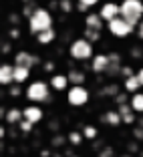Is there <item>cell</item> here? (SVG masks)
<instances>
[{"instance_id": "obj_21", "label": "cell", "mask_w": 143, "mask_h": 157, "mask_svg": "<svg viewBox=\"0 0 143 157\" xmlns=\"http://www.w3.org/2000/svg\"><path fill=\"white\" fill-rule=\"evenodd\" d=\"M56 38V33L55 30H44V33H41V34H37V40H38V44H51L52 40Z\"/></svg>"}, {"instance_id": "obj_12", "label": "cell", "mask_w": 143, "mask_h": 157, "mask_svg": "<svg viewBox=\"0 0 143 157\" xmlns=\"http://www.w3.org/2000/svg\"><path fill=\"white\" fill-rule=\"evenodd\" d=\"M69 83H71V81H69L67 75H55V77L51 78V83H48V85H51L55 91H65V89L69 87Z\"/></svg>"}, {"instance_id": "obj_9", "label": "cell", "mask_w": 143, "mask_h": 157, "mask_svg": "<svg viewBox=\"0 0 143 157\" xmlns=\"http://www.w3.org/2000/svg\"><path fill=\"white\" fill-rule=\"evenodd\" d=\"M22 115H24V121L37 125L38 121L42 119V109H41V107H37V105H28V107H24V109H22Z\"/></svg>"}, {"instance_id": "obj_8", "label": "cell", "mask_w": 143, "mask_h": 157, "mask_svg": "<svg viewBox=\"0 0 143 157\" xmlns=\"http://www.w3.org/2000/svg\"><path fill=\"white\" fill-rule=\"evenodd\" d=\"M34 65H38V56L30 55L26 51H18L14 56V67H26V69H33Z\"/></svg>"}, {"instance_id": "obj_33", "label": "cell", "mask_w": 143, "mask_h": 157, "mask_svg": "<svg viewBox=\"0 0 143 157\" xmlns=\"http://www.w3.org/2000/svg\"><path fill=\"white\" fill-rule=\"evenodd\" d=\"M10 38H20V30L18 28H12V30H10Z\"/></svg>"}, {"instance_id": "obj_24", "label": "cell", "mask_w": 143, "mask_h": 157, "mask_svg": "<svg viewBox=\"0 0 143 157\" xmlns=\"http://www.w3.org/2000/svg\"><path fill=\"white\" fill-rule=\"evenodd\" d=\"M83 137H85V135L79 133V131H71V133H69V141L73 145H81V143H83Z\"/></svg>"}, {"instance_id": "obj_25", "label": "cell", "mask_w": 143, "mask_h": 157, "mask_svg": "<svg viewBox=\"0 0 143 157\" xmlns=\"http://www.w3.org/2000/svg\"><path fill=\"white\" fill-rule=\"evenodd\" d=\"M83 135H85V139H95L97 137V129H95L93 125H87L83 129Z\"/></svg>"}, {"instance_id": "obj_23", "label": "cell", "mask_w": 143, "mask_h": 157, "mask_svg": "<svg viewBox=\"0 0 143 157\" xmlns=\"http://www.w3.org/2000/svg\"><path fill=\"white\" fill-rule=\"evenodd\" d=\"M85 38L93 44V42H97L99 38H101V33H99V30H93V28H85Z\"/></svg>"}, {"instance_id": "obj_28", "label": "cell", "mask_w": 143, "mask_h": 157, "mask_svg": "<svg viewBox=\"0 0 143 157\" xmlns=\"http://www.w3.org/2000/svg\"><path fill=\"white\" fill-rule=\"evenodd\" d=\"M115 103H117V105H127V95H125V93H119V95H117V97H115Z\"/></svg>"}, {"instance_id": "obj_19", "label": "cell", "mask_w": 143, "mask_h": 157, "mask_svg": "<svg viewBox=\"0 0 143 157\" xmlns=\"http://www.w3.org/2000/svg\"><path fill=\"white\" fill-rule=\"evenodd\" d=\"M103 121H105L107 125H113V127H117V125L123 123V119H121L119 111H107L105 115H103Z\"/></svg>"}, {"instance_id": "obj_26", "label": "cell", "mask_w": 143, "mask_h": 157, "mask_svg": "<svg viewBox=\"0 0 143 157\" xmlns=\"http://www.w3.org/2000/svg\"><path fill=\"white\" fill-rule=\"evenodd\" d=\"M59 8L63 10V12L69 14L71 10H73V2H71V0H60V2H59Z\"/></svg>"}, {"instance_id": "obj_18", "label": "cell", "mask_w": 143, "mask_h": 157, "mask_svg": "<svg viewBox=\"0 0 143 157\" xmlns=\"http://www.w3.org/2000/svg\"><path fill=\"white\" fill-rule=\"evenodd\" d=\"M28 77H30V69H26V67H14V83H24V81H28Z\"/></svg>"}, {"instance_id": "obj_27", "label": "cell", "mask_w": 143, "mask_h": 157, "mask_svg": "<svg viewBox=\"0 0 143 157\" xmlns=\"http://www.w3.org/2000/svg\"><path fill=\"white\" fill-rule=\"evenodd\" d=\"M117 91H119V89H117L115 85H113V87H105L103 89V95H113V97H117V95H119Z\"/></svg>"}, {"instance_id": "obj_29", "label": "cell", "mask_w": 143, "mask_h": 157, "mask_svg": "<svg viewBox=\"0 0 143 157\" xmlns=\"http://www.w3.org/2000/svg\"><path fill=\"white\" fill-rule=\"evenodd\" d=\"M18 127H20V131H22V133H28V131L33 129V123H28V121H22Z\"/></svg>"}, {"instance_id": "obj_44", "label": "cell", "mask_w": 143, "mask_h": 157, "mask_svg": "<svg viewBox=\"0 0 143 157\" xmlns=\"http://www.w3.org/2000/svg\"><path fill=\"white\" fill-rule=\"evenodd\" d=\"M55 157H60V155H55Z\"/></svg>"}, {"instance_id": "obj_32", "label": "cell", "mask_w": 143, "mask_h": 157, "mask_svg": "<svg viewBox=\"0 0 143 157\" xmlns=\"http://www.w3.org/2000/svg\"><path fill=\"white\" fill-rule=\"evenodd\" d=\"M10 95H12V97H18L20 95V87L18 85H16V87H10Z\"/></svg>"}, {"instance_id": "obj_3", "label": "cell", "mask_w": 143, "mask_h": 157, "mask_svg": "<svg viewBox=\"0 0 143 157\" xmlns=\"http://www.w3.org/2000/svg\"><path fill=\"white\" fill-rule=\"evenodd\" d=\"M26 97L33 103H46L51 101V93H48V85L44 81H34L33 85H28Z\"/></svg>"}, {"instance_id": "obj_15", "label": "cell", "mask_w": 143, "mask_h": 157, "mask_svg": "<svg viewBox=\"0 0 143 157\" xmlns=\"http://www.w3.org/2000/svg\"><path fill=\"white\" fill-rule=\"evenodd\" d=\"M117 111H119V115H121V119H123V123H127V125L135 123V111L131 109V105H121Z\"/></svg>"}, {"instance_id": "obj_11", "label": "cell", "mask_w": 143, "mask_h": 157, "mask_svg": "<svg viewBox=\"0 0 143 157\" xmlns=\"http://www.w3.org/2000/svg\"><path fill=\"white\" fill-rule=\"evenodd\" d=\"M91 69L95 71V73H107V69H109V55H97V56H93Z\"/></svg>"}, {"instance_id": "obj_4", "label": "cell", "mask_w": 143, "mask_h": 157, "mask_svg": "<svg viewBox=\"0 0 143 157\" xmlns=\"http://www.w3.org/2000/svg\"><path fill=\"white\" fill-rule=\"evenodd\" d=\"M69 52L75 60H89L93 59V44L87 38H77V40H73Z\"/></svg>"}, {"instance_id": "obj_1", "label": "cell", "mask_w": 143, "mask_h": 157, "mask_svg": "<svg viewBox=\"0 0 143 157\" xmlns=\"http://www.w3.org/2000/svg\"><path fill=\"white\" fill-rule=\"evenodd\" d=\"M52 28V14L46 8H37L34 14L28 18V30L34 34H41L44 30H51Z\"/></svg>"}, {"instance_id": "obj_34", "label": "cell", "mask_w": 143, "mask_h": 157, "mask_svg": "<svg viewBox=\"0 0 143 157\" xmlns=\"http://www.w3.org/2000/svg\"><path fill=\"white\" fill-rule=\"evenodd\" d=\"M44 71H46V73L55 71V63H44Z\"/></svg>"}, {"instance_id": "obj_22", "label": "cell", "mask_w": 143, "mask_h": 157, "mask_svg": "<svg viewBox=\"0 0 143 157\" xmlns=\"http://www.w3.org/2000/svg\"><path fill=\"white\" fill-rule=\"evenodd\" d=\"M131 109L135 113H143V93H135L131 97Z\"/></svg>"}, {"instance_id": "obj_39", "label": "cell", "mask_w": 143, "mask_h": 157, "mask_svg": "<svg viewBox=\"0 0 143 157\" xmlns=\"http://www.w3.org/2000/svg\"><path fill=\"white\" fill-rule=\"evenodd\" d=\"M2 51H4V55H8V52H10V44H8V42L2 46Z\"/></svg>"}, {"instance_id": "obj_5", "label": "cell", "mask_w": 143, "mask_h": 157, "mask_svg": "<svg viewBox=\"0 0 143 157\" xmlns=\"http://www.w3.org/2000/svg\"><path fill=\"white\" fill-rule=\"evenodd\" d=\"M107 28H109V33L117 38H125V36H129V34L133 33V26H131L123 16H117L115 20L107 22Z\"/></svg>"}, {"instance_id": "obj_37", "label": "cell", "mask_w": 143, "mask_h": 157, "mask_svg": "<svg viewBox=\"0 0 143 157\" xmlns=\"http://www.w3.org/2000/svg\"><path fill=\"white\" fill-rule=\"evenodd\" d=\"M137 78H139V83H141V87H143V69H139V73H137Z\"/></svg>"}, {"instance_id": "obj_6", "label": "cell", "mask_w": 143, "mask_h": 157, "mask_svg": "<svg viewBox=\"0 0 143 157\" xmlns=\"http://www.w3.org/2000/svg\"><path fill=\"white\" fill-rule=\"evenodd\" d=\"M67 101L73 107H83V105L89 103V91L83 85H75V87H71L69 93H67Z\"/></svg>"}, {"instance_id": "obj_31", "label": "cell", "mask_w": 143, "mask_h": 157, "mask_svg": "<svg viewBox=\"0 0 143 157\" xmlns=\"http://www.w3.org/2000/svg\"><path fill=\"white\" fill-rule=\"evenodd\" d=\"M79 2H81V4H85V6H89V8H91V6H95L99 2V0H79Z\"/></svg>"}, {"instance_id": "obj_41", "label": "cell", "mask_w": 143, "mask_h": 157, "mask_svg": "<svg viewBox=\"0 0 143 157\" xmlns=\"http://www.w3.org/2000/svg\"><path fill=\"white\" fill-rule=\"evenodd\" d=\"M139 36L143 38V20H141V24H139Z\"/></svg>"}, {"instance_id": "obj_35", "label": "cell", "mask_w": 143, "mask_h": 157, "mask_svg": "<svg viewBox=\"0 0 143 157\" xmlns=\"http://www.w3.org/2000/svg\"><path fill=\"white\" fill-rule=\"evenodd\" d=\"M63 141H65V139H63V137L59 135V137H55V139H52V145H56V147H59V145H63Z\"/></svg>"}, {"instance_id": "obj_30", "label": "cell", "mask_w": 143, "mask_h": 157, "mask_svg": "<svg viewBox=\"0 0 143 157\" xmlns=\"http://www.w3.org/2000/svg\"><path fill=\"white\" fill-rule=\"evenodd\" d=\"M121 75H123V77H125V78H129V77H133V75H135V73H133V71H131V69H129V67H123V69H121Z\"/></svg>"}, {"instance_id": "obj_36", "label": "cell", "mask_w": 143, "mask_h": 157, "mask_svg": "<svg viewBox=\"0 0 143 157\" xmlns=\"http://www.w3.org/2000/svg\"><path fill=\"white\" fill-rule=\"evenodd\" d=\"M10 22H12V24H18V14H10Z\"/></svg>"}, {"instance_id": "obj_43", "label": "cell", "mask_w": 143, "mask_h": 157, "mask_svg": "<svg viewBox=\"0 0 143 157\" xmlns=\"http://www.w3.org/2000/svg\"><path fill=\"white\" fill-rule=\"evenodd\" d=\"M71 157H77V155H71Z\"/></svg>"}, {"instance_id": "obj_16", "label": "cell", "mask_w": 143, "mask_h": 157, "mask_svg": "<svg viewBox=\"0 0 143 157\" xmlns=\"http://www.w3.org/2000/svg\"><path fill=\"white\" fill-rule=\"evenodd\" d=\"M121 56L117 55V52H113V55H109V69H107V73L109 75H117L121 73Z\"/></svg>"}, {"instance_id": "obj_13", "label": "cell", "mask_w": 143, "mask_h": 157, "mask_svg": "<svg viewBox=\"0 0 143 157\" xmlns=\"http://www.w3.org/2000/svg\"><path fill=\"white\" fill-rule=\"evenodd\" d=\"M4 119H6V123H8V125H20L24 121V115H22L20 109H8L6 115H4Z\"/></svg>"}, {"instance_id": "obj_10", "label": "cell", "mask_w": 143, "mask_h": 157, "mask_svg": "<svg viewBox=\"0 0 143 157\" xmlns=\"http://www.w3.org/2000/svg\"><path fill=\"white\" fill-rule=\"evenodd\" d=\"M14 83V67L12 65H2L0 67V85L10 87Z\"/></svg>"}, {"instance_id": "obj_38", "label": "cell", "mask_w": 143, "mask_h": 157, "mask_svg": "<svg viewBox=\"0 0 143 157\" xmlns=\"http://www.w3.org/2000/svg\"><path fill=\"white\" fill-rule=\"evenodd\" d=\"M77 8L81 10V12H85V10H89V6H85V4H81V2H79V4H77Z\"/></svg>"}, {"instance_id": "obj_42", "label": "cell", "mask_w": 143, "mask_h": 157, "mask_svg": "<svg viewBox=\"0 0 143 157\" xmlns=\"http://www.w3.org/2000/svg\"><path fill=\"white\" fill-rule=\"evenodd\" d=\"M123 157H131V155H123Z\"/></svg>"}, {"instance_id": "obj_14", "label": "cell", "mask_w": 143, "mask_h": 157, "mask_svg": "<svg viewBox=\"0 0 143 157\" xmlns=\"http://www.w3.org/2000/svg\"><path fill=\"white\" fill-rule=\"evenodd\" d=\"M85 26H87V28H93V30H99V33H101V28H103V18L99 16V14L91 12V14H87V18H85Z\"/></svg>"}, {"instance_id": "obj_7", "label": "cell", "mask_w": 143, "mask_h": 157, "mask_svg": "<svg viewBox=\"0 0 143 157\" xmlns=\"http://www.w3.org/2000/svg\"><path fill=\"white\" fill-rule=\"evenodd\" d=\"M99 16H101L105 22H111L115 20L117 16H121V4H115V2H105L99 10Z\"/></svg>"}, {"instance_id": "obj_2", "label": "cell", "mask_w": 143, "mask_h": 157, "mask_svg": "<svg viewBox=\"0 0 143 157\" xmlns=\"http://www.w3.org/2000/svg\"><path fill=\"white\" fill-rule=\"evenodd\" d=\"M121 16L131 26L141 24L143 20V0H123L121 2Z\"/></svg>"}, {"instance_id": "obj_20", "label": "cell", "mask_w": 143, "mask_h": 157, "mask_svg": "<svg viewBox=\"0 0 143 157\" xmlns=\"http://www.w3.org/2000/svg\"><path fill=\"white\" fill-rule=\"evenodd\" d=\"M67 77H69V81L73 83V87H75V85H83L85 83V73H83V71H79V69H71Z\"/></svg>"}, {"instance_id": "obj_40", "label": "cell", "mask_w": 143, "mask_h": 157, "mask_svg": "<svg viewBox=\"0 0 143 157\" xmlns=\"http://www.w3.org/2000/svg\"><path fill=\"white\" fill-rule=\"evenodd\" d=\"M101 157H111V149H105V151L101 153Z\"/></svg>"}, {"instance_id": "obj_17", "label": "cell", "mask_w": 143, "mask_h": 157, "mask_svg": "<svg viewBox=\"0 0 143 157\" xmlns=\"http://www.w3.org/2000/svg\"><path fill=\"white\" fill-rule=\"evenodd\" d=\"M139 87H141V83H139V78H137V75H133V77H129V78H125V83H123V89L127 93H139Z\"/></svg>"}]
</instances>
